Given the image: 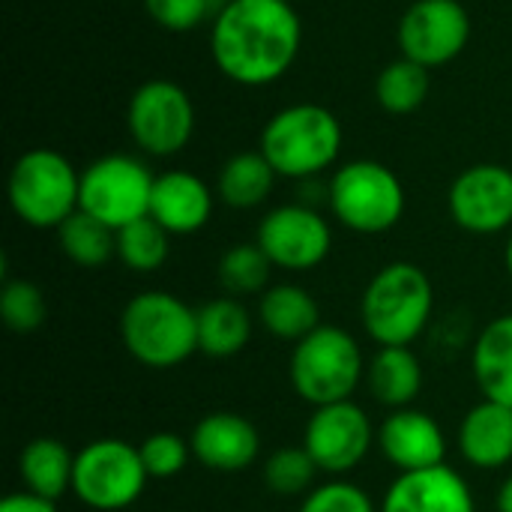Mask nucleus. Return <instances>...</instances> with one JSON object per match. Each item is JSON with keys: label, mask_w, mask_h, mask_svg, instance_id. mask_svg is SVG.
<instances>
[{"label": "nucleus", "mask_w": 512, "mask_h": 512, "mask_svg": "<svg viewBox=\"0 0 512 512\" xmlns=\"http://www.w3.org/2000/svg\"><path fill=\"white\" fill-rule=\"evenodd\" d=\"M303 24L288 0H231L210 27L216 69L240 87H267L300 54Z\"/></svg>", "instance_id": "obj_1"}, {"label": "nucleus", "mask_w": 512, "mask_h": 512, "mask_svg": "<svg viewBox=\"0 0 512 512\" xmlns=\"http://www.w3.org/2000/svg\"><path fill=\"white\" fill-rule=\"evenodd\" d=\"M258 150L279 177L312 180L339 159L342 123L324 105H288L276 111L261 129Z\"/></svg>", "instance_id": "obj_2"}, {"label": "nucleus", "mask_w": 512, "mask_h": 512, "mask_svg": "<svg viewBox=\"0 0 512 512\" xmlns=\"http://www.w3.org/2000/svg\"><path fill=\"white\" fill-rule=\"evenodd\" d=\"M120 339L141 366L174 369L198 351V312L168 291H141L123 306Z\"/></svg>", "instance_id": "obj_3"}, {"label": "nucleus", "mask_w": 512, "mask_h": 512, "mask_svg": "<svg viewBox=\"0 0 512 512\" xmlns=\"http://www.w3.org/2000/svg\"><path fill=\"white\" fill-rule=\"evenodd\" d=\"M435 291L429 276L408 261L381 267L363 291L360 315L366 333L381 345L408 348L429 324Z\"/></svg>", "instance_id": "obj_4"}, {"label": "nucleus", "mask_w": 512, "mask_h": 512, "mask_svg": "<svg viewBox=\"0 0 512 512\" xmlns=\"http://www.w3.org/2000/svg\"><path fill=\"white\" fill-rule=\"evenodd\" d=\"M81 198V174L72 162L48 147L21 153L9 171L12 213L30 228H60Z\"/></svg>", "instance_id": "obj_5"}, {"label": "nucleus", "mask_w": 512, "mask_h": 512, "mask_svg": "<svg viewBox=\"0 0 512 512\" xmlns=\"http://www.w3.org/2000/svg\"><path fill=\"white\" fill-rule=\"evenodd\" d=\"M291 384L297 396L315 408L348 402L363 378V354L357 339L342 327L321 324L294 345Z\"/></svg>", "instance_id": "obj_6"}, {"label": "nucleus", "mask_w": 512, "mask_h": 512, "mask_svg": "<svg viewBox=\"0 0 512 512\" xmlns=\"http://www.w3.org/2000/svg\"><path fill=\"white\" fill-rule=\"evenodd\" d=\"M327 201L348 231L384 234L399 225L405 213V186L387 165L375 159H354L333 174Z\"/></svg>", "instance_id": "obj_7"}, {"label": "nucleus", "mask_w": 512, "mask_h": 512, "mask_svg": "<svg viewBox=\"0 0 512 512\" xmlns=\"http://www.w3.org/2000/svg\"><path fill=\"white\" fill-rule=\"evenodd\" d=\"M153 183L156 177L141 159L126 156V153H108L81 171L78 210L120 231L150 216Z\"/></svg>", "instance_id": "obj_8"}, {"label": "nucleus", "mask_w": 512, "mask_h": 512, "mask_svg": "<svg viewBox=\"0 0 512 512\" xmlns=\"http://www.w3.org/2000/svg\"><path fill=\"white\" fill-rule=\"evenodd\" d=\"M147 486V468L138 447L99 438L75 453L72 492L81 504L99 512H117L132 507Z\"/></svg>", "instance_id": "obj_9"}, {"label": "nucleus", "mask_w": 512, "mask_h": 512, "mask_svg": "<svg viewBox=\"0 0 512 512\" xmlns=\"http://www.w3.org/2000/svg\"><path fill=\"white\" fill-rule=\"evenodd\" d=\"M126 126L141 153L156 159L177 156L195 135L192 96L177 81L150 78L135 87L126 108Z\"/></svg>", "instance_id": "obj_10"}, {"label": "nucleus", "mask_w": 512, "mask_h": 512, "mask_svg": "<svg viewBox=\"0 0 512 512\" xmlns=\"http://www.w3.org/2000/svg\"><path fill=\"white\" fill-rule=\"evenodd\" d=\"M402 57L435 69L456 60L471 39V18L459 0H417L396 30Z\"/></svg>", "instance_id": "obj_11"}, {"label": "nucleus", "mask_w": 512, "mask_h": 512, "mask_svg": "<svg viewBox=\"0 0 512 512\" xmlns=\"http://www.w3.org/2000/svg\"><path fill=\"white\" fill-rule=\"evenodd\" d=\"M255 243L264 249L273 267L312 270L330 255L333 231L315 207L282 204L261 219Z\"/></svg>", "instance_id": "obj_12"}, {"label": "nucleus", "mask_w": 512, "mask_h": 512, "mask_svg": "<svg viewBox=\"0 0 512 512\" xmlns=\"http://www.w3.org/2000/svg\"><path fill=\"white\" fill-rule=\"evenodd\" d=\"M447 207L453 222L468 234H501L512 228V171L495 162L465 168L450 192Z\"/></svg>", "instance_id": "obj_13"}, {"label": "nucleus", "mask_w": 512, "mask_h": 512, "mask_svg": "<svg viewBox=\"0 0 512 512\" xmlns=\"http://www.w3.org/2000/svg\"><path fill=\"white\" fill-rule=\"evenodd\" d=\"M372 441H375L372 423L366 411L351 399L315 408L303 432V447L315 459L318 471L336 477L354 471L366 459Z\"/></svg>", "instance_id": "obj_14"}, {"label": "nucleus", "mask_w": 512, "mask_h": 512, "mask_svg": "<svg viewBox=\"0 0 512 512\" xmlns=\"http://www.w3.org/2000/svg\"><path fill=\"white\" fill-rule=\"evenodd\" d=\"M192 456L216 474H237L255 465L261 453V435L258 429L231 411L207 414L195 423L189 438Z\"/></svg>", "instance_id": "obj_15"}, {"label": "nucleus", "mask_w": 512, "mask_h": 512, "mask_svg": "<svg viewBox=\"0 0 512 512\" xmlns=\"http://www.w3.org/2000/svg\"><path fill=\"white\" fill-rule=\"evenodd\" d=\"M378 444L387 462L399 468V474L438 468L447 459V438L441 426L414 408L393 411L378 429Z\"/></svg>", "instance_id": "obj_16"}, {"label": "nucleus", "mask_w": 512, "mask_h": 512, "mask_svg": "<svg viewBox=\"0 0 512 512\" xmlns=\"http://www.w3.org/2000/svg\"><path fill=\"white\" fill-rule=\"evenodd\" d=\"M381 512H477V507L465 477L450 465H438L399 474Z\"/></svg>", "instance_id": "obj_17"}, {"label": "nucleus", "mask_w": 512, "mask_h": 512, "mask_svg": "<svg viewBox=\"0 0 512 512\" xmlns=\"http://www.w3.org/2000/svg\"><path fill=\"white\" fill-rule=\"evenodd\" d=\"M150 216L171 237L195 234L213 216V189L192 171H165L153 183Z\"/></svg>", "instance_id": "obj_18"}, {"label": "nucleus", "mask_w": 512, "mask_h": 512, "mask_svg": "<svg viewBox=\"0 0 512 512\" xmlns=\"http://www.w3.org/2000/svg\"><path fill=\"white\" fill-rule=\"evenodd\" d=\"M459 450L465 462L483 471H498L512 459V408L483 399L474 405L459 429Z\"/></svg>", "instance_id": "obj_19"}, {"label": "nucleus", "mask_w": 512, "mask_h": 512, "mask_svg": "<svg viewBox=\"0 0 512 512\" xmlns=\"http://www.w3.org/2000/svg\"><path fill=\"white\" fill-rule=\"evenodd\" d=\"M471 369L480 393L512 408V315L489 321L474 345Z\"/></svg>", "instance_id": "obj_20"}, {"label": "nucleus", "mask_w": 512, "mask_h": 512, "mask_svg": "<svg viewBox=\"0 0 512 512\" xmlns=\"http://www.w3.org/2000/svg\"><path fill=\"white\" fill-rule=\"evenodd\" d=\"M366 375H369L372 396L393 411L411 408V402L423 390V366H420L417 354L402 345L378 348Z\"/></svg>", "instance_id": "obj_21"}, {"label": "nucleus", "mask_w": 512, "mask_h": 512, "mask_svg": "<svg viewBox=\"0 0 512 512\" xmlns=\"http://www.w3.org/2000/svg\"><path fill=\"white\" fill-rule=\"evenodd\" d=\"M261 324L285 342H300L321 327V309L315 297L300 285H273L258 303Z\"/></svg>", "instance_id": "obj_22"}, {"label": "nucleus", "mask_w": 512, "mask_h": 512, "mask_svg": "<svg viewBox=\"0 0 512 512\" xmlns=\"http://www.w3.org/2000/svg\"><path fill=\"white\" fill-rule=\"evenodd\" d=\"M252 339V318L234 297H216L198 309V351L216 360L240 354Z\"/></svg>", "instance_id": "obj_23"}, {"label": "nucleus", "mask_w": 512, "mask_h": 512, "mask_svg": "<svg viewBox=\"0 0 512 512\" xmlns=\"http://www.w3.org/2000/svg\"><path fill=\"white\" fill-rule=\"evenodd\" d=\"M18 474L27 492L57 501L66 489H72L75 456L57 438H33L18 456Z\"/></svg>", "instance_id": "obj_24"}, {"label": "nucleus", "mask_w": 512, "mask_h": 512, "mask_svg": "<svg viewBox=\"0 0 512 512\" xmlns=\"http://www.w3.org/2000/svg\"><path fill=\"white\" fill-rule=\"evenodd\" d=\"M276 177L279 174L273 171V165L264 159L261 150H243V153H234L222 165L219 180H216V192L228 207L252 210L270 198Z\"/></svg>", "instance_id": "obj_25"}, {"label": "nucleus", "mask_w": 512, "mask_h": 512, "mask_svg": "<svg viewBox=\"0 0 512 512\" xmlns=\"http://www.w3.org/2000/svg\"><path fill=\"white\" fill-rule=\"evenodd\" d=\"M57 240L63 255L78 267H102L117 255V231L84 210H75L57 228Z\"/></svg>", "instance_id": "obj_26"}, {"label": "nucleus", "mask_w": 512, "mask_h": 512, "mask_svg": "<svg viewBox=\"0 0 512 512\" xmlns=\"http://www.w3.org/2000/svg\"><path fill=\"white\" fill-rule=\"evenodd\" d=\"M429 87H432L429 69L408 57H399L387 69H381L375 81V99L387 114L405 117V114H414L426 102Z\"/></svg>", "instance_id": "obj_27"}, {"label": "nucleus", "mask_w": 512, "mask_h": 512, "mask_svg": "<svg viewBox=\"0 0 512 512\" xmlns=\"http://www.w3.org/2000/svg\"><path fill=\"white\" fill-rule=\"evenodd\" d=\"M171 234L153 219L144 216L117 231V258L135 273H153L168 261Z\"/></svg>", "instance_id": "obj_28"}, {"label": "nucleus", "mask_w": 512, "mask_h": 512, "mask_svg": "<svg viewBox=\"0 0 512 512\" xmlns=\"http://www.w3.org/2000/svg\"><path fill=\"white\" fill-rule=\"evenodd\" d=\"M270 258L258 243H237L219 261V282L228 294H261L270 282Z\"/></svg>", "instance_id": "obj_29"}, {"label": "nucleus", "mask_w": 512, "mask_h": 512, "mask_svg": "<svg viewBox=\"0 0 512 512\" xmlns=\"http://www.w3.org/2000/svg\"><path fill=\"white\" fill-rule=\"evenodd\" d=\"M315 474H318V465L306 453V447H282L264 462V483L273 495H282V498L306 495Z\"/></svg>", "instance_id": "obj_30"}, {"label": "nucleus", "mask_w": 512, "mask_h": 512, "mask_svg": "<svg viewBox=\"0 0 512 512\" xmlns=\"http://www.w3.org/2000/svg\"><path fill=\"white\" fill-rule=\"evenodd\" d=\"M48 303L39 285L27 279H9L0 288V318L12 333H33L45 324Z\"/></svg>", "instance_id": "obj_31"}, {"label": "nucleus", "mask_w": 512, "mask_h": 512, "mask_svg": "<svg viewBox=\"0 0 512 512\" xmlns=\"http://www.w3.org/2000/svg\"><path fill=\"white\" fill-rule=\"evenodd\" d=\"M138 453H141V462L147 468V477L168 480L186 468L192 447H189V441H183L174 432H153L150 438L141 441Z\"/></svg>", "instance_id": "obj_32"}, {"label": "nucleus", "mask_w": 512, "mask_h": 512, "mask_svg": "<svg viewBox=\"0 0 512 512\" xmlns=\"http://www.w3.org/2000/svg\"><path fill=\"white\" fill-rule=\"evenodd\" d=\"M150 18L171 33H186L201 27L204 21H213L210 0H144Z\"/></svg>", "instance_id": "obj_33"}, {"label": "nucleus", "mask_w": 512, "mask_h": 512, "mask_svg": "<svg viewBox=\"0 0 512 512\" xmlns=\"http://www.w3.org/2000/svg\"><path fill=\"white\" fill-rule=\"evenodd\" d=\"M300 512H375V504L360 486L336 480L309 492Z\"/></svg>", "instance_id": "obj_34"}, {"label": "nucleus", "mask_w": 512, "mask_h": 512, "mask_svg": "<svg viewBox=\"0 0 512 512\" xmlns=\"http://www.w3.org/2000/svg\"><path fill=\"white\" fill-rule=\"evenodd\" d=\"M0 512H57L54 501L39 498L33 492H15L0 501Z\"/></svg>", "instance_id": "obj_35"}, {"label": "nucleus", "mask_w": 512, "mask_h": 512, "mask_svg": "<svg viewBox=\"0 0 512 512\" xmlns=\"http://www.w3.org/2000/svg\"><path fill=\"white\" fill-rule=\"evenodd\" d=\"M495 507H498V512H512V477L504 483V486H501Z\"/></svg>", "instance_id": "obj_36"}, {"label": "nucleus", "mask_w": 512, "mask_h": 512, "mask_svg": "<svg viewBox=\"0 0 512 512\" xmlns=\"http://www.w3.org/2000/svg\"><path fill=\"white\" fill-rule=\"evenodd\" d=\"M507 270H510V276H512V234H510V240H507Z\"/></svg>", "instance_id": "obj_37"}, {"label": "nucleus", "mask_w": 512, "mask_h": 512, "mask_svg": "<svg viewBox=\"0 0 512 512\" xmlns=\"http://www.w3.org/2000/svg\"><path fill=\"white\" fill-rule=\"evenodd\" d=\"M288 3H294V0H288Z\"/></svg>", "instance_id": "obj_38"}]
</instances>
